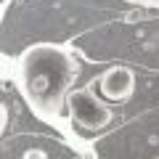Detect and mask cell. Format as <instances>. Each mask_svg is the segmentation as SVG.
Returning <instances> with one entry per match:
<instances>
[{
  "label": "cell",
  "instance_id": "cell-2",
  "mask_svg": "<svg viewBox=\"0 0 159 159\" xmlns=\"http://www.w3.org/2000/svg\"><path fill=\"white\" fill-rule=\"evenodd\" d=\"M66 106H69V117L74 125L85 127V130H103L114 119V111L96 98V93L90 88H77L66 96Z\"/></svg>",
  "mask_w": 159,
  "mask_h": 159
},
{
  "label": "cell",
  "instance_id": "cell-4",
  "mask_svg": "<svg viewBox=\"0 0 159 159\" xmlns=\"http://www.w3.org/2000/svg\"><path fill=\"white\" fill-rule=\"evenodd\" d=\"M6 125H8V106L0 101V135H3V130H6Z\"/></svg>",
  "mask_w": 159,
  "mask_h": 159
},
{
  "label": "cell",
  "instance_id": "cell-5",
  "mask_svg": "<svg viewBox=\"0 0 159 159\" xmlns=\"http://www.w3.org/2000/svg\"><path fill=\"white\" fill-rule=\"evenodd\" d=\"M24 159H48V154L43 148H29V151H24Z\"/></svg>",
  "mask_w": 159,
  "mask_h": 159
},
{
  "label": "cell",
  "instance_id": "cell-6",
  "mask_svg": "<svg viewBox=\"0 0 159 159\" xmlns=\"http://www.w3.org/2000/svg\"><path fill=\"white\" fill-rule=\"evenodd\" d=\"M127 3H135V6H143V8H159V0H127Z\"/></svg>",
  "mask_w": 159,
  "mask_h": 159
},
{
  "label": "cell",
  "instance_id": "cell-3",
  "mask_svg": "<svg viewBox=\"0 0 159 159\" xmlns=\"http://www.w3.org/2000/svg\"><path fill=\"white\" fill-rule=\"evenodd\" d=\"M98 88H101L103 98L114 103H125L135 90V72L130 66H111L98 77Z\"/></svg>",
  "mask_w": 159,
  "mask_h": 159
},
{
  "label": "cell",
  "instance_id": "cell-7",
  "mask_svg": "<svg viewBox=\"0 0 159 159\" xmlns=\"http://www.w3.org/2000/svg\"><path fill=\"white\" fill-rule=\"evenodd\" d=\"M157 159H159V157H157Z\"/></svg>",
  "mask_w": 159,
  "mask_h": 159
},
{
  "label": "cell",
  "instance_id": "cell-1",
  "mask_svg": "<svg viewBox=\"0 0 159 159\" xmlns=\"http://www.w3.org/2000/svg\"><path fill=\"white\" fill-rule=\"evenodd\" d=\"M19 85L27 103L45 119H56L80 74V64L66 48L53 43L29 45L19 56Z\"/></svg>",
  "mask_w": 159,
  "mask_h": 159
}]
</instances>
